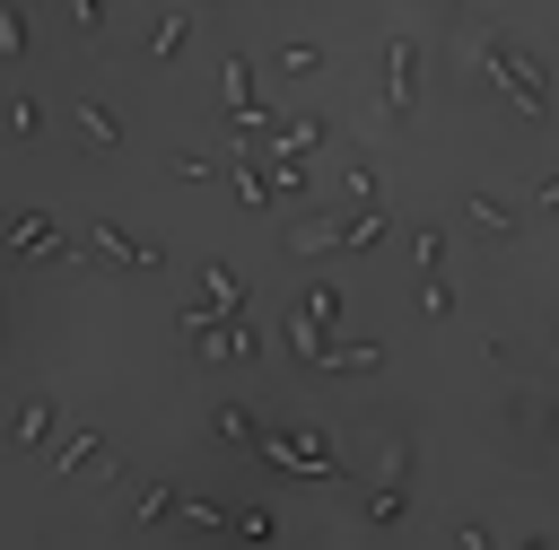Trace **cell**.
<instances>
[{"label":"cell","mask_w":559,"mask_h":550,"mask_svg":"<svg viewBox=\"0 0 559 550\" xmlns=\"http://www.w3.org/2000/svg\"><path fill=\"white\" fill-rule=\"evenodd\" d=\"M411 506V489H367V524H393Z\"/></svg>","instance_id":"19"},{"label":"cell","mask_w":559,"mask_h":550,"mask_svg":"<svg viewBox=\"0 0 559 550\" xmlns=\"http://www.w3.org/2000/svg\"><path fill=\"white\" fill-rule=\"evenodd\" d=\"M542 210H559V175H550V183H542Z\"/></svg>","instance_id":"23"},{"label":"cell","mask_w":559,"mask_h":550,"mask_svg":"<svg viewBox=\"0 0 559 550\" xmlns=\"http://www.w3.org/2000/svg\"><path fill=\"white\" fill-rule=\"evenodd\" d=\"M411 96H419V44H411V35H393V44H384V113L402 122V113H411Z\"/></svg>","instance_id":"1"},{"label":"cell","mask_w":559,"mask_h":550,"mask_svg":"<svg viewBox=\"0 0 559 550\" xmlns=\"http://www.w3.org/2000/svg\"><path fill=\"white\" fill-rule=\"evenodd\" d=\"M332 244H349V218H306V227H288V253H332Z\"/></svg>","instance_id":"7"},{"label":"cell","mask_w":559,"mask_h":550,"mask_svg":"<svg viewBox=\"0 0 559 550\" xmlns=\"http://www.w3.org/2000/svg\"><path fill=\"white\" fill-rule=\"evenodd\" d=\"M96 253H105L114 271H148V262H157V244H140V236H122V227H105V218H96Z\"/></svg>","instance_id":"6"},{"label":"cell","mask_w":559,"mask_h":550,"mask_svg":"<svg viewBox=\"0 0 559 550\" xmlns=\"http://www.w3.org/2000/svg\"><path fill=\"white\" fill-rule=\"evenodd\" d=\"M332 314H341V297H332V288H314V297H306V323H314V332H332Z\"/></svg>","instance_id":"21"},{"label":"cell","mask_w":559,"mask_h":550,"mask_svg":"<svg viewBox=\"0 0 559 550\" xmlns=\"http://www.w3.org/2000/svg\"><path fill=\"white\" fill-rule=\"evenodd\" d=\"M201 297H210V314H236V271L227 262H201Z\"/></svg>","instance_id":"11"},{"label":"cell","mask_w":559,"mask_h":550,"mask_svg":"<svg viewBox=\"0 0 559 550\" xmlns=\"http://www.w3.org/2000/svg\"><path fill=\"white\" fill-rule=\"evenodd\" d=\"M52 419H61V410H52L44 393H26V410H17V437H26V445H52Z\"/></svg>","instance_id":"12"},{"label":"cell","mask_w":559,"mask_h":550,"mask_svg":"<svg viewBox=\"0 0 559 550\" xmlns=\"http://www.w3.org/2000/svg\"><path fill=\"white\" fill-rule=\"evenodd\" d=\"M314 70H323L314 44H288V52H280V79H314Z\"/></svg>","instance_id":"18"},{"label":"cell","mask_w":559,"mask_h":550,"mask_svg":"<svg viewBox=\"0 0 559 550\" xmlns=\"http://www.w3.org/2000/svg\"><path fill=\"white\" fill-rule=\"evenodd\" d=\"M463 218H472V227H480V236H489V244H498V236H507V227H515V210H507V201H498V192H472V201H463Z\"/></svg>","instance_id":"8"},{"label":"cell","mask_w":559,"mask_h":550,"mask_svg":"<svg viewBox=\"0 0 559 550\" xmlns=\"http://www.w3.org/2000/svg\"><path fill=\"white\" fill-rule=\"evenodd\" d=\"M96 454H105V437H96V428H70V437L52 445V463H61V471H79V463H96Z\"/></svg>","instance_id":"14"},{"label":"cell","mask_w":559,"mask_h":550,"mask_svg":"<svg viewBox=\"0 0 559 550\" xmlns=\"http://www.w3.org/2000/svg\"><path fill=\"white\" fill-rule=\"evenodd\" d=\"M341 201H358V210H376V166L349 148V166H341Z\"/></svg>","instance_id":"10"},{"label":"cell","mask_w":559,"mask_h":550,"mask_svg":"<svg viewBox=\"0 0 559 550\" xmlns=\"http://www.w3.org/2000/svg\"><path fill=\"white\" fill-rule=\"evenodd\" d=\"M437 253H445V236H437V227H419V236H411V271H437Z\"/></svg>","instance_id":"20"},{"label":"cell","mask_w":559,"mask_h":550,"mask_svg":"<svg viewBox=\"0 0 559 550\" xmlns=\"http://www.w3.org/2000/svg\"><path fill=\"white\" fill-rule=\"evenodd\" d=\"M271 148L306 157V148H323V122H314V113H297V122H280V140H271Z\"/></svg>","instance_id":"15"},{"label":"cell","mask_w":559,"mask_h":550,"mask_svg":"<svg viewBox=\"0 0 559 550\" xmlns=\"http://www.w3.org/2000/svg\"><path fill=\"white\" fill-rule=\"evenodd\" d=\"M9 244H17V253H26V262H35V253H52V244H61V236H52V218H17V236H9Z\"/></svg>","instance_id":"16"},{"label":"cell","mask_w":559,"mask_h":550,"mask_svg":"<svg viewBox=\"0 0 559 550\" xmlns=\"http://www.w3.org/2000/svg\"><path fill=\"white\" fill-rule=\"evenodd\" d=\"M79 131H87V148H114V140H122V131H114V113H105V105H79Z\"/></svg>","instance_id":"17"},{"label":"cell","mask_w":559,"mask_h":550,"mask_svg":"<svg viewBox=\"0 0 559 550\" xmlns=\"http://www.w3.org/2000/svg\"><path fill=\"white\" fill-rule=\"evenodd\" d=\"M122 489V524H148V515H166V506H183L166 480H114Z\"/></svg>","instance_id":"5"},{"label":"cell","mask_w":559,"mask_h":550,"mask_svg":"<svg viewBox=\"0 0 559 550\" xmlns=\"http://www.w3.org/2000/svg\"><path fill=\"white\" fill-rule=\"evenodd\" d=\"M70 17H79V26L96 35V26H105V0H70Z\"/></svg>","instance_id":"22"},{"label":"cell","mask_w":559,"mask_h":550,"mask_svg":"<svg viewBox=\"0 0 559 550\" xmlns=\"http://www.w3.org/2000/svg\"><path fill=\"white\" fill-rule=\"evenodd\" d=\"M376 489H411V445H402V437L376 445Z\"/></svg>","instance_id":"9"},{"label":"cell","mask_w":559,"mask_h":550,"mask_svg":"<svg viewBox=\"0 0 559 550\" xmlns=\"http://www.w3.org/2000/svg\"><path fill=\"white\" fill-rule=\"evenodd\" d=\"M384 349L376 340H341V332H323V349H314V367H332V375H367Z\"/></svg>","instance_id":"4"},{"label":"cell","mask_w":559,"mask_h":550,"mask_svg":"<svg viewBox=\"0 0 559 550\" xmlns=\"http://www.w3.org/2000/svg\"><path fill=\"white\" fill-rule=\"evenodd\" d=\"M183 35H192V9L166 0V9H157V35H148V70H166V61L183 52Z\"/></svg>","instance_id":"3"},{"label":"cell","mask_w":559,"mask_h":550,"mask_svg":"<svg viewBox=\"0 0 559 550\" xmlns=\"http://www.w3.org/2000/svg\"><path fill=\"white\" fill-rule=\"evenodd\" d=\"M210 428H218L227 445H262V428H253V410H245V402H227V410H210Z\"/></svg>","instance_id":"13"},{"label":"cell","mask_w":559,"mask_h":550,"mask_svg":"<svg viewBox=\"0 0 559 550\" xmlns=\"http://www.w3.org/2000/svg\"><path fill=\"white\" fill-rule=\"evenodd\" d=\"M507 419H515V437H524V445H550V437H559V402H550V393H515V402H507Z\"/></svg>","instance_id":"2"}]
</instances>
